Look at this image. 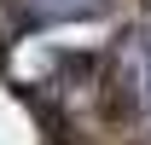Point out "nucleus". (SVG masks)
Returning a JSON list of instances; mask_svg holds the SVG:
<instances>
[{
  "instance_id": "7ed1b4c3",
  "label": "nucleus",
  "mask_w": 151,
  "mask_h": 145,
  "mask_svg": "<svg viewBox=\"0 0 151 145\" xmlns=\"http://www.w3.org/2000/svg\"><path fill=\"white\" fill-rule=\"evenodd\" d=\"M145 6H151V0H145Z\"/></svg>"
},
{
  "instance_id": "f03ea898",
  "label": "nucleus",
  "mask_w": 151,
  "mask_h": 145,
  "mask_svg": "<svg viewBox=\"0 0 151 145\" xmlns=\"http://www.w3.org/2000/svg\"><path fill=\"white\" fill-rule=\"evenodd\" d=\"M29 23H81V18H99L111 0H18Z\"/></svg>"
},
{
  "instance_id": "f257e3e1",
  "label": "nucleus",
  "mask_w": 151,
  "mask_h": 145,
  "mask_svg": "<svg viewBox=\"0 0 151 145\" xmlns=\"http://www.w3.org/2000/svg\"><path fill=\"white\" fill-rule=\"evenodd\" d=\"M111 87H116L122 105L151 110V35H145V29L116 47V58H111Z\"/></svg>"
}]
</instances>
